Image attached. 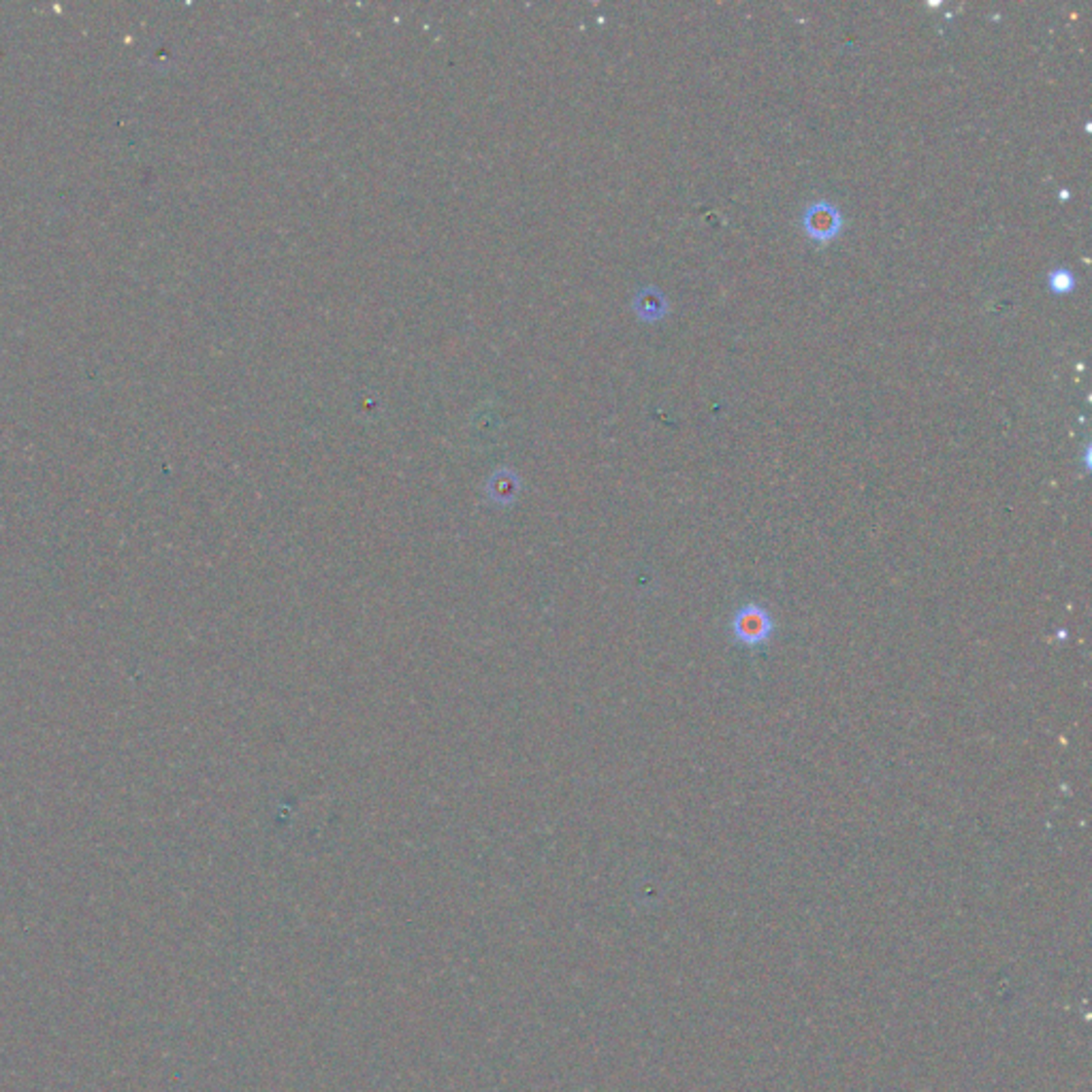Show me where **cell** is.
Masks as SVG:
<instances>
[{
  "mask_svg": "<svg viewBox=\"0 0 1092 1092\" xmlns=\"http://www.w3.org/2000/svg\"><path fill=\"white\" fill-rule=\"evenodd\" d=\"M732 625L738 641L745 643L747 647L764 645L772 630L768 613L764 609H757V606H745V609L738 611Z\"/></svg>",
  "mask_w": 1092,
  "mask_h": 1092,
  "instance_id": "1",
  "label": "cell"
},
{
  "mask_svg": "<svg viewBox=\"0 0 1092 1092\" xmlns=\"http://www.w3.org/2000/svg\"><path fill=\"white\" fill-rule=\"evenodd\" d=\"M802 225L804 230L818 241H830L838 235V230H841V214H838V209L830 203H813L809 205L807 212H804L802 218Z\"/></svg>",
  "mask_w": 1092,
  "mask_h": 1092,
  "instance_id": "2",
  "label": "cell"
},
{
  "mask_svg": "<svg viewBox=\"0 0 1092 1092\" xmlns=\"http://www.w3.org/2000/svg\"><path fill=\"white\" fill-rule=\"evenodd\" d=\"M666 310H668V307H666L664 295L657 293L655 289L643 291L641 295H638V299H636V312L641 314V316L645 318V321H657V318H661V316L666 314Z\"/></svg>",
  "mask_w": 1092,
  "mask_h": 1092,
  "instance_id": "3",
  "label": "cell"
},
{
  "mask_svg": "<svg viewBox=\"0 0 1092 1092\" xmlns=\"http://www.w3.org/2000/svg\"><path fill=\"white\" fill-rule=\"evenodd\" d=\"M1074 286H1075V278L1069 269H1054L1050 273V289L1054 293H1072Z\"/></svg>",
  "mask_w": 1092,
  "mask_h": 1092,
  "instance_id": "4",
  "label": "cell"
}]
</instances>
